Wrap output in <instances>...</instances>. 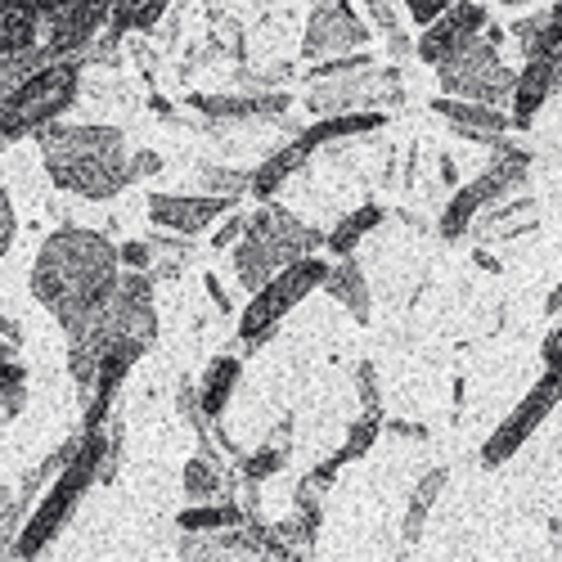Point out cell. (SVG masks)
I'll list each match as a JSON object with an SVG mask.
<instances>
[{
    "mask_svg": "<svg viewBox=\"0 0 562 562\" xmlns=\"http://www.w3.org/2000/svg\"><path fill=\"white\" fill-rule=\"evenodd\" d=\"M122 270V252L109 234L59 225L32 261V297L59 319L64 334H77L113 297Z\"/></svg>",
    "mask_w": 562,
    "mask_h": 562,
    "instance_id": "obj_1",
    "label": "cell"
},
{
    "mask_svg": "<svg viewBox=\"0 0 562 562\" xmlns=\"http://www.w3.org/2000/svg\"><path fill=\"white\" fill-rule=\"evenodd\" d=\"M158 338V306H154V274L149 270H122L113 297L100 306L95 319H86L77 334H68V373L77 383L81 409L95 392V369L109 351L145 356Z\"/></svg>",
    "mask_w": 562,
    "mask_h": 562,
    "instance_id": "obj_2",
    "label": "cell"
},
{
    "mask_svg": "<svg viewBox=\"0 0 562 562\" xmlns=\"http://www.w3.org/2000/svg\"><path fill=\"white\" fill-rule=\"evenodd\" d=\"M41 145V162L64 194H77L86 203H109L122 190L135 184L131 171V149L126 135L117 126H100V122H81V126H45L36 135Z\"/></svg>",
    "mask_w": 562,
    "mask_h": 562,
    "instance_id": "obj_3",
    "label": "cell"
},
{
    "mask_svg": "<svg viewBox=\"0 0 562 562\" xmlns=\"http://www.w3.org/2000/svg\"><path fill=\"white\" fill-rule=\"evenodd\" d=\"M319 248H324V229L306 225L297 212L279 203H261L248 216L244 239L234 244V279H239L244 293H257L279 270H289L302 257H315Z\"/></svg>",
    "mask_w": 562,
    "mask_h": 562,
    "instance_id": "obj_4",
    "label": "cell"
},
{
    "mask_svg": "<svg viewBox=\"0 0 562 562\" xmlns=\"http://www.w3.org/2000/svg\"><path fill=\"white\" fill-rule=\"evenodd\" d=\"M104 454H109V432L104 428H95V432L81 428V446L72 450V459L55 473V482L45 486V499L32 508V518L23 522V531H19L14 549H10L14 558H41L45 549H50V540L72 522V513L86 499V491L100 482Z\"/></svg>",
    "mask_w": 562,
    "mask_h": 562,
    "instance_id": "obj_5",
    "label": "cell"
},
{
    "mask_svg": "<svg viewBox=\"0 0 562 562\" xmlns=\"http://www.w3.org/2000/svg\"><path fill=\"white\" fill-rule=\"evenodd\" d=\"M81 68H86V59H55L41 72H32L14 95L0 104V139H23V135H41L45 126H55L77 104Z\"/></svg>",
    "mask_w": 562,
    "mask_h": 562,
    "instance_id": "obj_6",
    "label": "cell"
},
{
    "mask_svg": "<svg viewBox=\"0 0 562 562\" xmlns=\"http://www.w3.org/2000/svg\"><path fill=\"white\" fill-rule=\"evenodd\" d=\"M527 180H531V154H527V149H513L508 139H504V145L495 149V158H491V167H486L482 176H473L468 184H459V190L450 194V203L441 207V221H437L441 239H446V244L463 239V234L473 229V221H477L491 203L527 190Z\"/></svg>",
    "mask_w": 562,
    "mask_h": 562,
    "instance_id": "obj_7",
    "label": "cell"
},
{
    "mask_svg": "<svg viewBox=\"0 0 562 562\" xmlns=\"http://www.w3.org/2000/svg\"><path fill=\"white\" fill-rule=\"evenodd\" d=\"M324 274H329V261H324V257H302V261H293L289 270H279L270 284H261V289L252 293V302L244 306V315H239V338H244V347L257 351L266 338H274L279 324H284L315 289H324Z\"/></svg>",
    "mask_w": 562,
    "mask_h": 562,
    "instance_id": "obj_8",
    "label": "cell"
},
{
    "mask_svg": "<svg viewBox=\"0 0 562 562\" xmlns=\"http://www.w3.org/2000/svg\"><path fill=\"white\" fill-rule=\"evenodd\" d=\"M405 100V81L396 64H369L342 77L311 81L306 90V113L311 117H338V113H387Z\"/></svg>",
    "mask_w": 562,
    "mask_h": 562,
    "instance_id": "obj_9",
    "label": "cell"
},
{
    "mask_svg": "<svg viewBox=\"0 0 562 562\" xmlns=\"http://www.w3.org/2000/svg\"><path fill=\"white\" fill-rule=\"evenodd\" d=\"M437 81H441V95L508 109L513 104V86H518V68L504 64L499 41L477 36L473 45H463L454 59H446L437 68Z\"/></svg>",
    "mask_w": 562,
    "mask_h": 562,
    "instance_id": "obj_10",
    "label": "cell"
},
{
    "mask_svg": "<svg viewBox=\"0 0 562 562\" xmlns=\"http://www.w3.org/2000/svg\"><path fill=\"white\" fill-rule=\"evenodd\" d=\"M562 405V364H544V373L527 387V396L513 405L504 418H499V428L486 437L482 446V468H504L513 454H518L540 428H544V418Z\"/></svg>",
    "mask_w": 562,
    "mask_h": 562,
    "instance_id": "obj_11",
    "label": "cell"
},
{
    "mask_svg": "<svg viewBox=\"0 0 562 562\" xmlns=\"http://www.w3.org/2000/svg\"><path fill=\"white\" fill-rule=\"evenodd\" d=\"M373 27L364 23L356 0H315L306 32H302V59L306 64H324L351 50H369Z\"/></svg>",
    "mask_w": 562,
    "mask_h": 562,
    "instance_id": "obj_12",
    "label": "cell"
},
{
    "mask_svg": "<svg viewBox=\"0 0 562 562\" xmlns=\"http://www.w3.org/2000/svg\"><path fill=\"white\" fill-rule=\"evenodd\" d=\"M486 27H491V14H486L482 0H454L432 27L418 32L414 55H418V64L441 68L446 59H454L463 50V45H473L477 36H486Z\"/></svg>",
    "mask_w": 562,
    "mask_h": 562,
    "instance_id": "obj_13",
    "label": "cell"
},
{
    "mask_svg": "<svg viewBox=\"0 0 562 562\" xmlns=\"http://www.w3.org/2000/svg\"><path fill=\"white\" fill-rule=\"evenodd\" d=\"M558 90H562V50L527 55L522 68H518V86H513V104H508L513 131H527L540 117V109L558 95Z\"/></svg>",
    "mask_w": 562,
    "mask_h": 562,
    "instance_id": "obj_14",
    "label": "cell"
},
{
    "mask_svg": "<svg viewBox=\"0 0 562 562\" xmlns=\"http://www.w3.org/2000/svg\"><path fill=\"white\" fill-rule=\"evenodd\" d=\"M225 212H234V199H212V194H149V221L154 229H167V234H194L212 229Z\"/></svg>",
    "mask_w": 562,
    "mask_h": 562,
    "instance_id": "obj_15",
    "label": "cell"
},
{
    "mask_svg": "<svg viewBox=\"0 0 562 562\" xmlns=\"http://www.w3.org/2000/svg\"><path fill=\"white\" fill-rule=\"evenodd\" d=\"M432 113L441 122H450V131L459 139H473V145H491L499 149L508 131H513V113L508 109H495V104H477V100H454V95H437L432 100Z\"/></svg>",
    "mask_w": 562,
    "mask_h": 562,
    "instance_id": "obj_16",
    "label": "cell"
},
{
    "mask_svg": "<svg viewBox=\"0 0 562 562\" xmlns=\"http://www.w3.org/2000/svg\"><path fill=\"white\" fill-rule=\"evenodd\" d=\"M199 117L207 122H266V117H284L289 95L284 90H229V95H190L184 100Z\"/></svg>",
    "mask_w": 562,
    "mask_h": 562,
    "instance_id": "obj_17",
    "label": "cell"
},
{
    "mask_svg": "<svg viewBox=\"0 0 562 562\" xmlns=\"http://www.w3.org/2000/svg\"><path fill=\"white\" fill-rule=\"evenodd\" d=\"M540 221H536V194H508L499 203H491L477 221H473V234L477 244H513V239H527L536 234Z\"/></svg>",
    "mask_w": 562,
    "mask_h": 562,
    "instance_id": "obj_18",
    "label": "cell"
},
{
    "mask_svg": "<svg viewBox=\"0 0 562 562\" xmlns=\"http://www.w3.org/2000/svg\"><path fill=\"white\" fill-rule=\"evenodd\" d=\"M324 293H329L356 324H369V315H373V293H369V279H364L356 252H351V257H338V261L329 266V274H324Z\"/></svg>",
    "mask_w": 562,
    "mask_h": 562,
    "instance_id": "obj_19",
    "label": "cell"
},
{
    "mask_svg": "<svg viewBox=\"0 0 562 562\" xmlns=\"http://www.w3.org/2000/svg\"><path fill=\"white\" fill-rule=\"evenodd\" d=\"M383 437V414H360V418H351V428H347V441L329 454V459H324V463H315V473H311V482L315 486H329L338 473H342V468L347 463H356V459H364L369 450H373V441H379Z\"/></svg>",
    "mask_w": 562,
    "mask_h": 562,
    "instance_id": "obj_20",
    "label": "cell"
},
{
    "mask_svg": "<svg viewBox=\"0 0 562 562\" xmlns=\"http://www.w3.org/2000/svg\"><path fill=\"white\" fill-rule=\"evenodd\" d=\"M239 379H244V364L239 356H216L207 369H203V383H199V405L212 424H221V414L229 409V396L239 392Z\"/></svg>",
    "mask_w": 562,
    "mask_h": 562,
    "instance_id": "obj_21",
    "label": "cell"
},
{
    "mask_svg": "<svg viewBox=\"0 0 562 562\" xmlns=\"http://www.w3.org/2000/svg\"><path fill=\"white\" fill-rule=\"evenodd\" d=\"M446 482H450V473H446V468H428V473L414 482V491H409V504H405V518H401V536H405V544H414L418 536L428 531V518H432L437 499L446 495Z\"/></svg>",
    "mask_w": 562,
    "mask_h": 562,
    "instance_id": "obj_22",
    "label": "cell"
},
{
    "mask_svg": "<svg viewBox=\"0 0 562 562\" xmlns=\"http://www.w3.org/2000/svg\"><path fill=\"white\" fill-rule=\"evenodd\" d=\"M356 5L364 10V23L387 41V59L401 64V59L414 55V45H418V41L405 32V19L396 14V0H356Z\"/></svg>",
    "mask_w": 562,
    "mask_h": 562,
    "instance_id": "obj_23",
    "label": "cell"
},
{
    "mask_svg": "<svg viewBox=\"0 0 562 562\" xmlns=\"http://www.w3.org/2000/svg\"><path fill=\"white\" fill-rule=\"evenodd\" d=\"M387 221V207L383 203H360L356 212H347L329 234H324V248H329L334 257H351L360 248V239L369 229H379Z\"/></svg>",
    "mask_w": 562,
    "mask_h": 562,
    "instance_id": "obj_24",
    "label": "cell"
},
{
    "mask_svg": "<svg viewBox=\"0 0 562 562\" xmlns=\"http://www.w3.org/2000/svg\"><path fill=\"white\" fill-rule=\"evenodd\" d=\"M248 522V508L234 504V499H203V504H190L176 518L180 531H199V536H212V531H225V527H239Z\"/></svg>",
    "mask_w": 562,
    "mask_h": 562,
    "instance_id": "obj_25",
    "label": "cell"
},
{
    "mask_svg": "<svg viewBox=\"0 0 562 562\" xmlns=\"http://www.w3.org/2000/svg\"><path fill=\"white\" fill-rule=\"evenodd\" d=\"M289 437H293V418H284V424H279V437H270L261 450H252V454H244V459H239L244 482H248V486H261L266 477H274L279 468L289 463Z\"/></svg>",
    "mask_w": 562,
    "mask_h": 562,
    "instance_id": "obj_26",
    "label": "cell"
},
{
    "mask_svg": "<svg viewBox=\"0 0 562 562\" xmlns=\"http://www.w3.org/2000/svg\"><path fill=\"white\" fill-rule=\"evenodd\" d=\"M194 190L212 194V199H234L239 203L244 194H252V171L244 167H221V162H203L194 171Z\"/></svg>",
    "mask_w": 562,
    "mask_h": 562,
    "instance_id": "obj_27",
    "label": "cell"
},
{
    "mask_svg": "<svg viewBox=\"0 0 562 562\" xmlns=\"http://www.w3.org/2000/svg\"><path fill=\"white\" fill-rule=\"evenodd\" d=\"M171 10V0H113V19L109 32L113 36H131V32H154L162 23V14Z\"/></svg>",
    "mask_w": 562,
    "mask_h": 562,
    "instance_id": "obj_28",
    "label": "cell"
},
{
    "mask_svg": "<svg viewBox=\"0 0 562 562\" xmlns=\"http://www.w3.org/2000/svg\"><path fill=\"white\" fill-rule=\"evenodd\" d=\"M45 64H55V55L45 50V45H32V50H14V55H0V104H5L14 90H19L32 72H41Z\"/></svg>",
    "mask_w": 562,
    "mask_h": 562,
    "instance_id": "obj_29",
    "label": "cell"
},
{
    "mask_svg": "<svg viewBox=\"0 0 562 562\" xmlns=\"http://www.w3.org/2000/svg\"><path fill=\"white\" fill-rule=\"evenodd\" d=\"M180 491L190 495V504H203V499H221V495H225V477H221L216 459H207V454H194L190 463H184V473H180Z\"/></svg>",
    "mask_w": 562,
    "mask_h": 562,
    "instance_id": "obj_30",
    "label": "cell"
},
{
    "mask_svg": "<svg viewBox=\"0 0 562 562\" xmlns=\"http://www.w3.org/2000/svg\"><path fill=\"white\" fill-rule=\"evenodd\" d=\"M23 518H27V504L14 486H0V553H10L19 531H23Z\"/></svg>",
    "mask_w": 562,
    "mask_h": 562,
    "instance_id": "obj_31",
    "label": "cell"
},
{
    "mask_svg": "<svg viewBox=\"0 0 562 562\" xmlns=\"http://www.w3.org/2000/svg\"><path fill=\"white\" fill-rule=\"evenodd\" d=\"M68 5H77V0H0V14H23L36 27H45L59 10H68Z\"/></svg>",
    "mask_w": 562,
    "mask_h": 562,
    "instance_id": "obj_32",
    "label": "cell"
},
{
    "mask_svg": "<svg viewBox=\"0 0 562 562\" xmlns=\"http://www.w3.org/2000/svg\"><path fill=\"white\" fill-rule=\"evenodd\" d=\"M356 392H360V405L369 414H383V387H379V369H373L369 360L356 364Z\"/></svg>",
    "mask_w": 562,
    "mask_h": 562,
    "instance_id": "obj_33",
    "label": "cell"
},
{
    "mask_svg": "<svg viewBox=\"0 0 562 562\" xmlns=\"http://www.w3.org/2000/svg\"><path fill=\"white\" fill-rule=\"evenodd\" d=\"M401 5H405V19H409L418 32H424V27H432V23L454 5V0H401Z\"/></svg>",
    "mask_w": 562,
    "mask_h": 562,
    "instance_id": "obj_34",
    "label": "cell"
},
{
    "mask_svg": "<svg viewBox=\"0 0 562 562\" xmlns=\"http://www.w3.org/2000/svg\"><path fill=\"white\" fill-rule=\"evenodd\" d=\"M540 32H544V10L522 14V19H513V23H508V36L518 41V50H522V55H527L531 45H536V36H540Z\"/></svg>",
    "mask_w": 562,
    "mask_h": 562,
    "instance_id": "obj_35",
    "label": "cell"
},
{
    "mask_svg": "<svg viewBox=\"0 0 562 562\" xmlns=\"http://www.w3.org/2000/svg\"><path fill=\"white\" fill-rule=\"evenodd\" d=\"M244 229H248V216H244V212H225V216H221V229L212 234V248H216V252L234 248V244L244 239Z\"/></svg>",
    "mask_w": 562,
    "mask_h": 562,
    "instance_id": "obj_36",
    "label": "cell"
},
{
    "mask_svg": "<svg viewBox=\"0 0 562 562\" xmlns=\"http://www.w3.org/2000/svg\"><path fill=\"white\" fill-rule=\"evenodd\" d=\"M14 392H27V369L19 360H5L0 356V401L14 396Z\"/></svg>",
    "mask_w": 562,
    "mask_h": 562,
    "instance_id": "obj_37",
    "label": "cell"
},
{
    "mask_svg": "<svg viewBox=\"0 0 562 562\" xmlns=\"http://www.w3.org/2000/svg\"><path fill=\"white\" fill-rule=\"evenodd\" d=\"M117 252H122V266L126 270H154V244L149 239H131Z\"/></svg>",
    "mask_w": 562,
    "mask_h": 562,
    "instance_id": "obj_38",
    "label": "cell"
},
{
    "mask_svg": "<svg viewBox=\"0 0 562 562\" xmlns=\"http://www.w3.org/2000/svg\"><path fill=\"white\" fill-rule=\"evenodd\" d=\"M14 229H19L14 203H10V194H5V190H0V257L10 252V244H14Z\"/></svg>",
    "mask_w": 562,
    "mask_h": 562,
    "instance_id": "obj_39",
    "label": "cell"
},
{
    "mask_svg": "<svg viewBox=\"0 0 562 562\" xmlns=\"http://www.w3.org/2000/svg\"><path fill=\"white\" fill-rule=\"evenodd\" d=\"M167 162H162V154H154V149H135L131 154V171H135V180H145V176H158Z\"/></svg>",
    "mask_w": 562,
    "mask_h": 562,
    "instance_id": "obj_40",
    "label": "cell"
},
{
    "mask_svg": "<svg viewBox=\"0 0 562 562\" xmlns=\"http://www.w3.org/2000/svg\"><path fill=\"white\" fill-rule=\"evenodd\" d=\"M383 432L405 437V441H418V446L428 441V428H424V424H405V418H383Z\"/></svg>",
    "mask_w": 562,
    "mask_h": 562,
    "instance_id": "obj_41",
    "label": "cell"
},
{
    "mask_svg": "<svg viewBox=\"0 0 562 562\" xmlns=\"http://www.w3.org/2000/svg\"><path fill=\"white\" fill-rule=\"evenodd\" d=\"M203 289H207V297H212V306L221 311V315H229L234 311V302H229V293H225V284L212 274V270H203Z\"/></svg>",
    "mask_w": 562,
    "mask_h": 562,
    "instance_id": "obj_42",
    "label": "cell"
},
{
    "mask_svg": "<svg viewBox=\"0 0 562 562\" xmlns=\"http://www.w3.org/2000/svg\"><path fill=\"white\" fill-rule=\"evenodd\" d=\"M540 360H544V364H562V319L544 334V342H540Z\"/></svg>",
    "mask_w": 562,
    "mask_h": 562,
    "instance_id": "obj_43",
    "label": "cell"
},
{
    "mask_svg": "<svg viewBox=\"0 0 562 562\" xmlns=\"http://www.w3.org/2000/svg\"><path fill=\"white\" fill-rule=\"evenodd\" d=\"M0 338L14 342V347H23V324H19V319H10L5 311H0Z\"/></svg>",
    "mask_w": 562,
    "mask_h": 562,
    "instance_id": "obj_44",
    "label": "cell"
},
{
    "mask_svg": "<svg viewBox=\"0 0 562 562\" xmlns=\"http://www.w3.org/2000/svg\"><path fill=\"white\" fill-rule=\"evenodd\" d=\"M437 167H441V184H446V190H459V162L450 154H441Z\"/></svg>",
    "mask_w": 562,
    "mask_h": 562,
    "instance_id": "obj_45",
    "label": "cell"
},
{
    "mask_svg": "<svg viewBox=\"0 0 562 562\" xmlns=\"http://www.w3.org/2000/svg\"><path fill=\"white\" fill-rule=\"evenodd\" d=\"M544 315H549V319L562 315V279H558V284L549 289V297H544Z\"/></svg>",
    "mask_w": 562,
    "mask_h": 562,
    "instance_id": "obj_46",
    "label": "cell"
},
{
    "mask_svg": "<svg viewBox=\"0 0 562 562\" xmlns=\"http://www.w3.org/2000/svg\"><path fill=\"white\" fill-rule=\"evenodd\" d=\"M477 266H482V270H491V274H499V261H495V257L486 252V244L477 248Z\"/></svg>",
    "mask_w": 562,
    "mask_h": 562,
    "instance_id": "obj_47",
    "label": "cell"
},
{
    "mask_svg": "<svg viewBox=\"0 0 562 562\" xmlns=\"http://www.w3.org/2000/svg\"><path fill=\"white\" fill-rule=\"evenodd\" d=\"M504 5H508V10H518V5H527V0H504Z\"/></svg>",
    "mask_w": 562,
    "mask_h": 562,
    "instance_id": "obj_48",
    "label": "cell"
}]
</instances>
